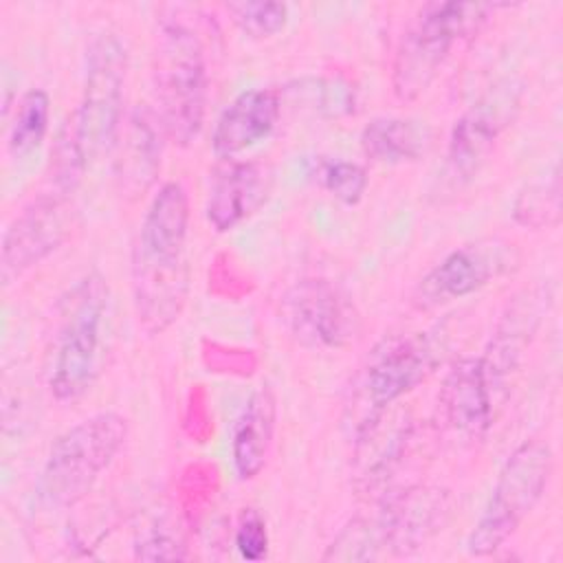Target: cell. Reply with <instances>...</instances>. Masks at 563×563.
<instances>
[{
    "label": "cell",
    "mask_w": 563,
    "mask_h": 563,
    "mask_svg": "<svg viewBox=\"0 0 563 563\" xmlns=\"http://www.w3.org/2000/svg\"><path fill=\"white\" fill-rule=\"evenodd\" d=\"M189 198L178 183H165L152 198L132 246V301L139 325L163 334L180 317L191 268L187 262Z\"/></svg>",
    "instance_id": "cell-1"
},
{
    "label": "cell",
    "mask_w": 563,
    "mask_h": 563,
    "mask_svg": "<svg viewBox=\"0 0 563 563\" xmlns=\"http://www.w3.org/2000/svg\"><path fill=\"white\" fill-rule=\"evenodd\" d=\"M158 121L169 141L187 147L202 130L209 73L200 35L180 20H161L152 51Z\"/></svg>",
    "instance_id": "cell-2"
},
{
    "label": "cell",
    "mask_w": 563,
    "mask_h": 563,
    "mask_svg": "<svg viewBox=\"0 0 563 563\" xmlns=\"http://www.w3.org/2000/svg\"><path fill=\"white\" fill-rule=\"evenodd\" d=\"M128 420L117 411H99L68 431L48 449L35 482L37 504L66 510L79 504L125 444Z\"/></svg>",
    "instance_id": "cell-3"
},
{
    "label": "cell",
    "mask_w": 563,
    "mask_h": 563,
    "mask_svg": "<svg viewBox=\"0 0 563 563\" xmlns=\"http://www.w3.org/2000/svg\"><path fill=\"white\" fill-rule=\"evenodd\" d=\"M490 2H429L402 35L394 64L391 90L400 101L418 99L438 77L453 46L479 31Z\"/></svg>",
    "instance_id": "cell-4"
},
{
    "label": "cell",
    "mask_w": 563,
    "mask_h": 563,
    "mask_svg": "<svg viewBox=\"0 0 563 563\" xmlns=\"http://www.w3.org/2000/svg\"><path fill=\"white\" fill-rule=\"evenodd\" d=\"M438 361V343L424 332L394 334L376 343L352 391L350 427L356 442L369 435L385 411L413 391L435 369Z\"/></svg>",
    "instance_id": "cell-5"
},
{
    "label": "cell",
    "mask_w": 563,
    "mask_h": 563,
    "mask_svg": "<svg viewBox=\"0 0 563 563\" xmlns=\"http://www.w3.org/2000/svg\"><path fill=\"white\" fill-rule=\"evenodd\" d=\"M106 310L108 284L99 273L81 277L62 299L48 372V389L55 400L73 402L90 389L99 365Z\"/></svg>",
    "instance_id": "cell-6"
},
{
    "label": "cell",
    "mask_w": 563,
    "mask_h": 563,
    "mask_svg": "<svg viewBox=\"0 0 563 563\" xmlns=\"http://www.w3.org/2000/svg\"><path fill=\"white\" fill-rule=\"evenodd\" d=\"M552 449L543 440L521 442L504 462L490 497L475 521L466 550L473 556H488L499 550L534 510L552 475Z\"/></svg>",
    "instance_id": "cell-7"
},
{
    "label": "cell",
    "mask_w": 563,
    "mask_h": 563,
    "mask_svg": "<svg viewBox=\"0 0 563 563\" xmlns=\"http://www.w3.org/2000/svg\"><path fill=\"white\" fill-rule=\"evenodd\" d=\"M128 48L112 31L92 35L86 48L81 103L73 112L88 163L112 150L123 119Z\"/></svg>",
    "instance_id": "cell-8"
},
{
    "label": "cell",
    "mask_w": 563,
    "mask_h": 563,
    "mask_svg": "<svg viewBox=\"0 0 563 563\" xmlns=\"http://www.w3.org/2000/svg\"><path fill=\"white\" fill-rule=\"evenodd\" d=\"M521 103V88L512 79H501L490 86L468 110L453 123L442 183L449 189L468 185L490 158L501 132L512 125Z\"/></svg>",
    "instance_id": "cell-9"
},
{
    "label": "cell",
    "mask_w": 563,
    "mask_h": 563,
    "mask_svg": "<svg viewBox=\"0 0 563 563\" xmlns=\"http://www.w3.org/2000/svg\"><path fill=\"white\" fill-rule=\"evenodd\" d=\"M521 253L515 242L484 238L453 249L416 286L413 299L420 308L464 299L499 277L517 271Z\"/></svg>",
    "instance_id": "cell-10"
},
{
    "label": "cell",
    "mask_w": 563,
    "mask_h": 563,
    "mask_svg": "<svg viewBox=\"0 0 563 563\" xmlns=\"http://www.w3.org/2000/svg\"><path fill=\"white\" fill-rule=\"evenodd\" d=\"M288 332L310 350H341L358 332L352 299L328 279H301L282 299Z\"/></svg>",
    "instance_id": "cell-11"
},
{
    "label": "cell",
    "mask_w": 563,
    "mask_h": 563,
    "mask_svg": "<svg viewBox=\"0 0 563 563\" xmlns=\"http://www.w3.org/2000/svg\"><path fill=\"white\" fill-rule=\"evenodd\" d=\"M75 209L66 194H44L29 202L2 238L0 277L4 286L55 253L73 231Z\"/></svg>",
    "instance_id": "cell-12"
},
{
    "label": "cell",
    "mask_w": 563,
    "mask_h": 563,
    "mask_svg": "<svg viewBox=\"0 0 563 563\" xmlns=\"http://www.w3.org/2000/svg\"><path fill=\"white\" fill-rule=\"evenodd\" d=\"M501 387L504 383L482 356L453 363L440 389L446 422L464 435H484L495 420V402Z\"/></svg>",
    "instance_id": "cell-13"
},
{
    "label": "cell",
    "mask_w": 563,
    "mask_h": 563,
    "mask_svg": "<svg viewBox=\"0 0 563 563\" xmlns=\"http://www.w3.org/2000/svg\"><path fill=\"white\" fill-rule=\"evenodd\" d=\"M273 191V169L262 161H229L216 169L205 213L218 233L255 216Z\"/></svg>",
    "instance_id": "cell-14"
},
{
    "label": "cell",
    "mask_w": 563,
    "mask_h": 563,
    "mask_svg": "<svg viewBox=\"0 0 563 563\" xmlns=\"http://www.w3.org/2000/svg\"><path fill=\"white\" fill-rule=\"evenodd\" d=\"M163 125L147 108H134L114 141V180L125 198L145 194L161 172Z\"/></svg>",
    "instance_id": "cell-15"
},
{
    "label": "cell",
    "mask_w": 563,
    "mask_h": 563,
    "mask_svg": "<svg viewBox=\"0 0 563 563\" xmlns=\"http://www.w3.org/2000/svg\"><path fill=\"white\" fill-rule=\"evenodd\" d=\"M282 114L279 92L273 88H251L240 92L216 119L211 150L216 156H233L266 141L277 128Z\"/></svg>",
    "instance_id": "cell-16"
},
{
    "label": "cell",
    "mask_w": 563,
    "mask_h": 563,
    "mask_svg": "<svg viewBox=\"0 0 563 563\" xmlns=\"http://www.w3.org/2000/svg\"><path fill=\"white\" fill-rule=\"evenodd\" d=\"M446 515V495L420 486L391 497L376 519L385 548L396 554H409L422 548L438 530H442Z\"/></svg>",
    "instance_id": "cell-17"
},
{
    "label": "cell",
    "mask_w": 563,
    "mask_h": 563,
    "mask_svg": "<svg viewBox=\"0 0 563 563\" xmlns=\"http://www.w3.org/2000/svg\"><path fill=\"white\" fill-rule=\"evenodd\" d=\"M552 303L550 286L526 288L519 292L512 303H508L506 312L501 314L495 334L486 354L482 356L490 372L504 383L506 376L519 365L521 354L530 345L532 336L537 334L541 319L548 314Z\"/></svg>",
    "instance_id": "cell-18"
},
{
    "label": "cell",
    "mask_w": 563,
    "mask_h": 563,
    "mask_svg": "<svg viewBox=\"0 0 563 563\" xmlns=\"http://www.w3.org/2000/svg\"><path fill=\"white\" fill-rule=\"evenodd\" d=\"M275 396L268 385H262L244 402L231 433V457L240 479H253L266 466L275 433Z\"/></svg>",
    "instance_id": "cell-19"
},
{
    "label": "cell",
    "mask_w": 563,
    "mask_h": 563,
    "mask_svg": "<svg viewBox=\"0 0 563 563\" xmlns=\"http://www.w3.org/2000/svg\"><path fill=\"white\" fill-rule=\"evenodd\" d=\"M431 128L409 117H376L361 132V150L367 158L385 165L413 163L431 145Z\"/></svg>",
    "instance_id": "cell-20"
},
{
    "label": "cell",
    "mask_w": 563,
    "mask_h": 563,
    "mask_svg": "<svg viewBox=\"0 0 563 563\" xmlns=\"http://www.w3.org/2000/svg\"><path fill=\"white\" fill-rule=\"evenodd\" d=\"M48 119H51L48 92L42 88L26 90L15 106L13 123L9 128V139H7L9 154L15 158H22L35 152L48 132Z\"/></svg>",
    "instance_id": "cell-21"
},
{
    "label": "cell",
    "mask_w": 563,
    "mask_h": 563,
    "mask_svg": "<svg viewBox=\"0 0 563 563\" xmlns=\"http://www.w3.org/2000/svg\"><path fill=\"white\" fill-rule=\"evenodd\" d=\"M512 216L530 229L554 227L561 220V172L559 163L543 176L526 185L512 205Z\"/></svg>",
    "instance_id": "cell-22"
},
{
    "label": "cell",
    "mask_w": 563,
    "mask_h": 563,
    "mask_svg": "<svg viewBox=\"0 0 563 563\" xmlns=\"http://www.w3.org/2000/svg\"><path fill=\"white\" fill-rule=\"evenodd\" d=\"M88 165L90 163L86 158V152H84V145L79 141L75 119H73V112H70L66 117L64 125L59 128L57 139H55L53 150H51V180H53L55 189L59 194L68 196L79 185Z\"/></svg>",
    "instance_id": "cell-23"
},
{
    "label": "cell",
    "mask_w": 563,
    "mask_h": 563,
    "mask_svg": "<svg viewBox=\"0 0 563 563\" xmlns=\"http://www.w3.org/2000/svg\"><path fill=\"white\" fill-rule=\"evenodd\" d=\"M385 548L378 519H352L328 545L323 561H372Z\"/></svg>",
    "instance_id": "cell-24"
},
{
    "label": "cell",
    "mask_w": 563,
    "mask_h": 563,
    "mask_svg": "<svg viewBox=\"0 0 563 563\" xmlns=\"http://www.w3.org/2000/svg\"><path fill=\"white\" fill-rule=\"evenodd\" d=\"M227 13L253 40H268L288 22V7L284 2H229Z\"/></svg>",
    "instance_id": "cell-25"
},
{
    "label": "cell",
    "mask_w": 563,
    "mask_h": 563,
    "mask_svg": "<svg viewBox=\"0 0 563 563\" xmlns=\"http://www.w3.org/2000/svg\"><path fill=\"white\" fill-rule=\"evenodd\" d=\"M319 180L343 205H356L367 189V172L352 161L334 158L319 165Z\"/></svg>",
    "instance_id": "cell-26"
},
{
    "label": "cell",
    "mask_w": 563,
    "mask_h": 563,
    "mask_svg": "<svg viewBox=\"0 0 563 563\" xmlns=\"http://www.w3.org/2000/svg\"><path fill=\"white\" fill-rule=\"evenodd\" d=\"M354 88L341 77L317 79L314 88H310V106L323 117L336 119L354 112Z\"/></svg>",
    "instance_id": "cell-27"
},
{
    "label": "cell",
    "mask_w": 563,
    "mask_h": 563,
    "mask_svg": "<svg viewBox=\"0 0 563 563\" xmlns=\"http://www.w3.org/2000/svg\"><path fill=\"white\" fill-rule=\"evenodd\" d=\"M235 548L246 561H262L268 552V532L262 515L253 508L240 515L235 528Z\"/></svg>",
    "instance_id": "cell-28"
},
{
    "label": "cell",
    "mask_w": 563,
    "mask_h": 563,
    "mask_svg": "<svg viewBox=\"0 0 563 563\" xmlns=\"http://www.w3.org/2000/svg\"><path fill=\"white\" fill-rule=\"evenodd\" d=\"M134 556L141 561H180L187 559L185 545L163 530H152L134 543Z\"/></svg>",
    "instance_id": "cell-29"
}]
</instances>
